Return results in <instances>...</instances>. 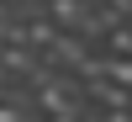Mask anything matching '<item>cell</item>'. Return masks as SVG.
I'll use <instances>...</instances> for the list:
<instances>
[{"label": "cell", "mask_w": 132, "mask_h": 122, "mask_svg": "<svg viewBox=\"0 0 132 122\" xmlns=\"http://www.w3.org/2000/svg\"><path fill=\"white\" fill-rule=\"evenodd\" d=\"M95 0H48V21H53V32H74L85 21V11H90Z\"/></svg>", "instance_id": "obj_1"}, {"label": "cell", "mask_w": 132, "mask_h": 122, "mask_svg": "<svg viewBox=\"0 0 132 122\" xmlns=\"http://www.w3.org/2000/svg\"><path fill=\"white\" fill-rule=\"evenodd\" d=\"M21 32H27V48H32V53H48V48H53V37H58L48 16H32V21H21Z\"/></svg>", "instance_id": "obj_2"}]
</instances>
